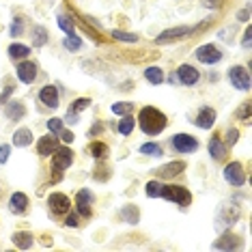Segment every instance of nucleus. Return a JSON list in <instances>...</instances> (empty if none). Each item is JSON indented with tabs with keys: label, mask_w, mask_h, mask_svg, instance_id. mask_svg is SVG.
Returning a JSON list of instances; mask_svg holds the SVG:
<instances>
[{
	"label": "nucleus",
	"mask_w": 252,
	"mask_h": 252,
	"mask_svg": "<svg viewBox=\"0 0 252 252\" xmlns=\"http://www.w3.org/2000/svg\"><path fill=\"white\" fill-rule=\"evenodd\" d=\"M138 123H140V129L145 131V134L156 136V134H159V131H164V127H166V123L168 121H166L162 110H158V108H153V106H147V108H142L140 110Z\"/></svg>",
	"instance_id": "f257e3e1"
},
{
	"label": "nucleus",
	"mask_w": 252,
	"mask_h": 252,
	"mask_svg": "<svg viewBox=\"0 0 252 252\" xmlns=\"http://www.w3.org/2000/svg\"><path fill=\"white\" fill-rule=\"evenodd\" d=\"M73 162V151L69 147H56V151L52 153V170L56 173V179H61V175Z\"/></svg>",
	"instance_id": "f03ea898"
},
{
	"label": "nucleus",
	"mask_w": 252,
	"mask_h": 252,
	"mask_svg": "<svg viewBox=\"0 0 252 252\" xmlns=\"http://www.w3.org/2000/svg\"><path fill=\"white\" fill-rule=\"evenodd\" d=\"M159 196L170 200V203H177V205H190L192 203V194L181 186H162Z\"/></svg>",
	"instance_id": "7ed1b4c3"
},
{
	"label": "nucleus",
	"mask_w": 252,
	"mask_h": 252,
	"mask_svg": "<svg viewBox=\"0 0 252 252\" xmlns=\"http://www.w3.org/2000/svg\"><path fill=\"white\" fill-rule=\"evenodd\" d=\"M48 207H50V211H52L54 216H65L67 211H69L71 203H69V198H67L65 194L54 192V194H50V198H48Z\"/></svg>",
	"instance_id": "20e7f679"
},
{
	"label": "nucleus",
	"mask_w": 252,
	"mask_h": 252,
	"mask_svg": "<svg viewBox=\"0 0 252 252\" xmlns=\"http://www.w3.org/2000/svg\"><path fill=\"white\" fill-rule=\"evenodd\" d=\"M228 78H231L235 89H239V91H248L250 89V73H248L246 67H242V65L233 67V69L228 71Z\"/></svg>",
	"instance_id": "39448f33"
},
{
	"label": "nucleus",
	"mask_w": 252,
	"mask_h": 252,
	"mask_svg": "<svg viewBox=\"0 0 252 252\" xmlns=\"http://www.w3.org/2000/svg\"><path fill=\"white\" fill-rule=\"evenodd\" d=\"M224 179L231 183V186H244L246 183V173H244V166L239 162H231L224 168Z\"/></svg>",
	"instance_id": "423d86ee"
},
{
	"label": "nucleus",
	"mask_w": 252,
	"mask_h": 252,
	"mask_svg": "<svg viewBox=\"0 0 252 252\" xmlns=\"http://www.w3.org/2000/svg\"><path fill=\"white\" fill-rule=\"evenodd\" d=\"M173 147H175V151H179V153H192L198 149V140L188 134H177L173 138Z\"/></svg>",
	"instance_id": "0eeeda50"
},
{
	"label": "nucleus",
	"mask_w": 252,
	"mask_h": 252,
	"mask_svg": "<svg viewBox=\"0 0 252 252\" xmlns=\"http://www.w3.org/2000/svg\"><path fill=\"white\" fill-rule=\"evenodd\" d=\"M196 59L198 61H203V63H207V65H214V63H218L222 59V52L216 48V45H200V48L196 50Z\"/></svg>",
	"instance_id": "6e6552de"
},
{
	"label": "nucleus",
	"mask_w": 252,
	"mask_h": 252,
	"mask_svg": "<svg viewBox=\"0 0 252 252\" xmlns=\"http://www.w3.org/2000/svg\"><path fill=\"white\" fill-rule=\"evenodd\" d=\"M200 73L194 69L192 65H181L179 69H177V80H179L181 84H186V87H194V84L198 82Z\"/></svg>",
	"instance_id": "1a4fd4ad"
},
{
	"label": "nucleus",
	"mask_w": 252,
	"mask_h": 252,
	"mask_svg": "<svg viewBox=\"0 0 252 252\" xmlns=\"http://www.w3.org/2000/svg\"><path fill=\"white\" fill-rule=\"evenodd\" d=\"M18 78L22 80V82L31 84L32 80L37 78V65L32 61H22L18 65Z\"/></svg>",
	"instance_id": "9d476101"
},
{
	"label": "nucleus",
	"mask_w": 252,
	"mask_h": 252,
	"mask_svg": "<svg viewBox=\"0 0 252 252\" xmlns=\"http://www.w3.org/2000/svg\"><path fill=\"white\" fill-rule=\"evenodd\" d=\"M192 32V28L190 26H177V28H170V31H166L162 32L156 41L158 43H166V41H175V39H181V37H188Z\"/></svg>",
	"instance_id": "9b49d317"
},
{
	"label": "nucleus",
	"mask_w": 252,
	"mask_h": 252,
	"mask_svg": "<svg viewBox=\"0 0 252 252\" xmlns=\"http://www.w3.org/2000/svg\"><path fill=\"white\" fill-rule=\"evenodd\" d=\"M39 99H41V104H45L48 108H59V91H56V87H43L41 93H39Z\"/></svg>",
	"instance_id": "f8f14e48"
},
{
	"label": "nucleus",
	"mask_w": 252,
	"mask_h": 252,
	"mask_svg": "<svg viewBox=\"0 0 252 252\" xmlns=\"http://www.w3.org/2000/svg\"><path fill=\"white\" fill-rule=\"evenodd\" d=\"M76 203H78V211L82 214L84 218L91 216V203H93V194L89 190H80L78 196H76Z\"/></svg>",
	"instance_id": "ddd939ff"
},
{
	"label": "nucleus",
	"mask_w": 252,
	"mask_h": 252,
	"mask_svg": "<svg viewBox=\"0 0 252 252\" xmlns=\"http://www.w3.org/2000/svg\"><path fill=\"white\" fill-rule=\"evenodd\" d=\"M183 168H186V164H183V162H170L166 166H159V168H158V177H162V179H170V177L181 175Z\"/></svg>",
	"instance_id": "4468645a"
},
{
	"label": "nucleus",
	"mask_w": 252,
	"mask_h": 252,
	"mask_svg": "<svg viewBox=\"0 0 252 252\" xmlns=\"http://www.w3.org/2000/svg\"><path fill=\"white\" fill-rule=\"evenodd\" d=\"M214 123H216V110H214V108H200L198 119H196V125H198V127L209 129Z\"/></svg>",
	"instance_id": "2eb2a0df"
},
{
	"label": "nucleus",
	"mask_w": 252,
	"mask_h": 252,
	"mask_svg": "<svg viewBox=\"0 0 252 252\" xmlns=\"http://www.w3.org/2000/svg\"><path fill=\"white\" fill-rule=\"evenodd\" d=\"M26 207H28V196L22 192H15L9 200V209L13 211V214H24Z\"/></svg>",
	"instance_id": "dca6fc26"
},
{
	"label": "nucleus",
	"mask_w": 252,
	"mask_h": 252,
	"mask_svg": "<svg viewBox=\"0 0 252 252\" xmlns=\"http://www.w3.org/2000/svg\"><path fill=\"white\" fill-rule=\"evenodd\" d=\"M56 147H59V142H56L54 136H43V138L37 142L39 156H52V153L56 151Z\"/></svg>",
	"instance_id": "f3484780"
},
{
	"label": "nucleus",
	"mask_w": 252,
	"mask_h": 252,
	"mask_svg": "<svg viewBox=\"0 0 252 252\" xmlns=\"http://www.w3.org/2000/svg\"><path fill=\"white\" fill-rule=\"evenodd\" d=\"M226 149L228 147L220 138H218V136H214V138L209 140V153H211V158H214V159H224L226 153H228Z\"/></svg>",
	"instance_id": "a211bd4d"
},
{
	"label": "nucleus",
	"mask_w": 252,
	"mask_h": 252,
	"mask_svg": "<svg viewBox=\"0 0 252 252\" xmlns=\"http://www.w3.org/2000/svg\"><path fill=\"white\" fill-rule=\"evenodd\" d=\"M239 244H242V242H239L237 235L228 233V235H224V237L218 239V242L214 244V248L216 250H235V248H239Z\"/></svg>",
	"instance_id": "6ab92c4d"
},
{
	"label": "nucleus",
	"mask_w": 252,
	"mask_h": 252,
	"mask_svg": "<svg viewBox=\"0 0 252 252\" xmlns=\"http://www.w3.org/2000/svg\"><path fill=\"white\" fill-rule=\"evenodd\" d=\"M4 112H7V117L13 119V121H20L22 117H26V108L22 101H11V104H7Z\"/></svg>",
	"instance_id": "aec40b11"
},
{
	"label": "nucleus",
	"mask_w": 252,
	"mask_h": 252,
	"mask_svg": "<svg viewBox=\"0 0 252 252\" xmlns=\"http://www.w3.org/2000/svg\"><path fill=\"white\" fill-rule=\"evenodd\" d=\"M32 142V131L28 127H22L13 134V145L15 147H28Z\"/></svg>",
	"instance_id": "412c9836"
},
{
	"label": "nucleus",
	"mask_w": 252,
	"mask_h": 252,
	"mask_svg": "<svg viewBox=\"0 0 252 252\" xmlns=\"http://www.w3.org/2000/svg\"><path fill=\"white\" fill-rule=\"evenodd\" d=\"M31 54V48L28 45H24V43H11L9 45V56L11 59H26V56Z\"/></svg>",
	"instance_id": "4be33fe9"
},
{
	"label": "nucleus",
	"mask_w": 252,
	"mask_h": 252,
	"mask_svg": "<svg viewBox=\"0 0 252 252\" xmlns=\"http://www.w3.org/2000/svg\"><path fill=\"white\" fill-rule=\"evenodd\" d=\"M108 151H110V149H108L106 142H91V145H89V153L93 158H97V159L108 158Z\"/></svg>",
	"instance_id": "5701e85b"
},
{
	"label": "nucleus",
	"mask_w": 252,
	"mask_h": 252,
	"mask_svg": "<svg viewBox=\"0 0 252 252\" xmlns=\"http://www.w3.org/2000/svg\"><path fill=\"white\" fill-rule=\"evenodd\" d=\"M13 244L18 246V248H22V250H28L32 246V235L31 233H15L13 235Z\"/></svg>",
	"instance_id": "b1692460"
},
{
	"label": "nucleus",
	"mask_w": 252,
	"mask_h": 252,
	"mask_svg": "<svg viewBox=\"0 0 252 252\" xmlns=\"http://www.w3.org/2000/svg\"><path fill=\"white\" fill-rule=\"evenodd\" d=\"M134 125H136V121H134V117H129V114H125V117L119 121V125H117V129H119V134H123V136H127V134H131L134 131Z\"/></svg>",
	"instance_id": "393cba45"
},
{
	"label": "nucleus",
	"mask_w": 252,
	"mask_h": 252,
	"mask_svg": "<svg viewBox=\"0 0 252 252\" xmlns=\"http://www.w3.org/2000/svg\"><path fill=\"white\" fill-rule=\"evenodd\" d=\"M145 78L149 80L151 84H162L164 82V73L159 67H149V69L145 71Z\"/></svg>",
	"instance_id": "a878e982"
},
{
	"label": "nucleus",
	"mask_w": 252,
	"mask_h": 252,
	"mask_svg": "<svg viewBox=\"0 0 252 252\" xmlns=\"http://www.w3.org/2000/svg\"><path fill=\"white\" fill-rule=\"evenodd\" d=\"M59 26H61V31L67 32V37L76 35V28H73V22H71L69 15H59Z\"/></svg>",
	"instance_id": "bb28decb"
},
{
	"label": "nucleus",
	"mask_w": 252,
	"mask_h": 252,
	"mask_svg": "<svg viewBox=\"0 0 252 252\" xmlns=\"http://www.w3.org/2000/svg\"><path fill=\"white\" fill-rule=\"evenodd\" d=\"M89 106H91V99H89V97H82V99H78L76 104L69 108V121H76V112L84 110V108H89Z\"/></svg>",
	"instance_id": "cd10ccee"
},
{
	"label": "nucleus",
	"mask_w": 252,
	"mask_h": 252,
	"mask_svg": "<svg viewBox=\"0 0 252 252\" xmlns=\"http://www.w3.org/2000/svg\"><path fill=\"white\" fill-rule=\"evenodd\" d=\"M32 45H35V48H41V45L48 41V31H45V28H41V26H37L35 31H32Z\"/></svg>",
	"instance_id": "c85d7f7f"
},
{
	"label": "nucleus",
	"mask_w": 252,
	"mask_h": 252,
	"mask_svg": "<svg viewBox=\"0 0 252 252\" xmlns=\"http://www.w3.org/2000/svg\"><path fill=\"white\" fill-rule=\"evenodd\" d=\"M112 112L119 114V117H125V114H131L134 112V104H129V101H119V104L112 106Z\"/></svg>",
	"instance_id": "c756f323"
},
{
	"label": "nucleus",
	"mask_w": 252,
	"mask_h": 252,
	"mask_svg": "<svg viewBox=\"0 0 252 252\" xmlns=\"http://www.w3.org/2000/svg\"><path fill=\"white\" fill-rule=\"evenodd\" d=\"M140 151L145 153V156H153V158H159V156H162V147L156 145V142H147V145H142Z\"/></svg>",
	"instance_id": "7c9ffc66"
},
{
	"label": "nucleus",
	"mask_w": 252,
	"mask_h": 252,
	"mask_svg": "<svg viewBox=\"0 0 252 252\" xmlns=\"http://www.w3.org/2000/svg\"><path fill=\"white\" fill-rule=\"evenodd\" d=\"M123 218H125V220H127V222H131V224H136V222H138V209H136V207H131V205H129V207H125L123 209V214H121Z\"/></svg>",
	"instance_id": "2f4dec72"
},
{
	"label": "nucleus",
	"mask_w": 252,
	"mask_h": 252,
	"mask_svg": "<svg viewBox=\"0 0 252 252\" xmlns=\"http://www.w3.org/2000/svg\"><path fill=\"white\" fill-rule=\"evenodd\" d=\"M112 37L119 39V41H127V43H136V41H138V37H136V35H131V32H123V31H114Z\"/></svg>",
	"instance_id": "473e14b6"
},
{
	"label": "nucleus",
	"mask_w": 252,
	"mask_h": 252,
	"mask_svg": "<svg viewBox=\"0 0 252 252\" xmlns=\"http://www.w3.org/2000/svg\"><path fill=\"white\" fill-rule=\"evenodd\" d=\"M145 190H147V196L156 198V196H159V190H162V183H159V181H149Z\"/></svg>",
	"instance_id": "72a5a7b5"
},
{
	"label": "nucleus",
	"mask_w": 252,
	"mask_h": 252,
	"mask_svg": "<svg viewBox=\"0 0 252 252\" xmlns=\"http://www.w3.org/2000/svg\"><path fill=\"white\" fill-rule=\"evenodd\" d=\"M65 48L71 50V52H76V50L82 48V39H78L76 35H73V37H67V39H65Z\"/></svg>",
	"instance_id": "f704fd0d"
},
{
	"label": "nucleus",
	"mask_w": 252,
	"mask_h": 252,
	"mask_svg": "<svg viewBox=\"0 0 252 252\" xmlns=\"http://www.w3.org/2000/svg\"><path fill=\"white\" fill-rule=\"evenodd\" d=\"M237 117L242 119V121H246V123L250 121V101H246V104H242L237 108Z\"/></svg>",
	"instance_id": "c9c22d12"
},
{
	"label": "nucleus",
	"mask_w": 252,
	"mask_h": 252,
	"mask_svg": "<svg viewBox=\"0 0 252 252\" xmlns=\"http://www.w3.org/2000/svg\"><path fill=\"white\" fill-rule=\"evenodd\" d=\"M11 37H18V35H22V32H24V31H22V20L20 18H15L13 20V24H11Z\"/></svg>",
	"instance_id": "e433bc0d"
},
{
	"label": "nucleus",
	"mask_w": 252,
	"mask_h": 252,
	"mask_svg": "<svg viewBox=\"0 0 252 252\" xmlns=\"http://www.w3.org/2000/svg\"><path fill=\"white\" fill-rule=\"evenodd\" d=\"M48 129L54 131V134H59V131L63 129V121H61V119H50V121H48Z\"/></svg>",
	"instance_id": "4c0bfd02"
},
{
	"label": "nucleus",
	"mask_w": 252,
	"mask_h": 252,
	"mask_svg": "<svg viewBox=\"0 0 252 252\" xmlns=\"http://www.w3.org/2000/svg\"><path fill=\"white\" fill-rule=\"evenodd\" d=\"M9 153H11V147L9 145H0V164H4L9 159Z\"/></svg>",
	"instance_id": "58836bf2"
},
{
	"label": "nucleus",
	"mask_w": 252,
	"mask_h": 252,
	"mask_svg": "<svg viewBox=\"0 0 252 252\" xmlns=\"http://www.w3.org/2000/svg\"><path fill=\"white\" fill-rule=\"evenodd\" d=\"M237 138H239V131L231 129V131H228V138H226V147H233L235 142H237Z\"/></svg>",
	"instance_id": "ea45409f"
},
{
	"label": "nucleus",
	"mask_w": 252,
	"mask_h": 252,
	"mask_svg": "<svg viewBox=\"0 0 252 252\" xmlns=\"http://www.w3.org/2000/svg\"><path fill=\"white\" fill-rule=\"evenodd\" d=\"M59 134H61V138H63V142H67V145H69V142H73V134H71V131H69V129H61V131H59Z\"/></svg>",
	"instance_id": "a19ab883"
},
{
	"label": "nucleus",
	"mask_w": 252,
	"mask_h": 252,
	"mask_svg": "<svg viewBox=\"0 0 252 252\" xmlns=\"http://www.w3.org/2000/svg\"><path fill=\"white\" fill-rule=\"evenodd\" d=\"M220 2H222V0H203V7H207V9H218V7H220Z\"/></svg>",
	"instance_id": "79ce46f5"
},
{
	"label": "nucleus",
	"mask_w": 252,
	"mask_h": 252,
	"mask_svg": "<svg viewBox=\"0 0 252 252\" xmlns=\"http://www.w3.org/2000/svg\"><path fill=\"white\" fill-rule=\"evenodd\" d=\"M101 129H104V125H101V123H95L93 127L89 129V136H97V134H101Z\"/></svg>",
	"instance_id": "37998d69"
},
{
	"label": "nucleus",
	"mask_w": 252,
	"mask_h": 252,
	"mask_svg": "<svg viewBox=\"0 0 252 252\" xmlns=\"http://www.w3.org/2000/svg\"><path fill=\"white\" fill-rule=\"evenodd\" d=\"M65 224H67V226H78V224H80V222H78V216L71 214V216L65 220Z\"/></svg>",
	"instance_id": "c03bdc74"
},
{
	"label": "nucleus",
	"mask_w": 252,
	"mask_h": 252,
	"mask_svg": "<svg viewBox=\"0 0 252 252\" xmlns=\"http://www.w3.org/2000/svg\"><path fill=\"white\" fill-rule=\"evenodd\" d=\"M237 18H239V20H244V22H248V20H250V9H248V7H246V9L242 11V13H239V15H237Z\"/></svg>",
	"instance_id": "a18cd8bd"
},
{
	"label": "nucleus",
	"mask_w": 252,
	"mask_h": 252,
	"mask_svg": "<svg viewBox=\"0 0 252 252\" xmlns=\"http://www.w3.org/2000/svg\"><path fill=\"white\" fill-rule=\"evenodd\" d=\"M250 35H252V31L248 28V31H246V35H244V48H250Z\"/></svg>",
	"instance_id": "49530a36"
},
{
	"label": "nucleus",
	"mask_w": 252,
	"mask_h": 252,
	"mask_svg": "<svg viewBox=\"0 0 252 252\" xmlns=\"http://www.w3.org/2000/svg\"><path fill=\"white\" fill-rule=\"evenodd\" d=\"M9 93H11V89H7L2 95H0V104H7V97H9Z\"/></svg>",
	"instance_id": "de8ad7c7"
}]
</instances>
